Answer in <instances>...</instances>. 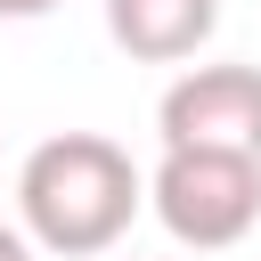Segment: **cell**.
I'll use <instances>...</instances> for the list:
<instances>
[{
	"mask_svg": "<svg viewBox=\"0 0 261 261\" xmlns=\"http://www.w3.org/2000/svg\"><path fill=\"white\" fill-rule=\"evenodd\" d=\"M147 171L106 130H57L16 163V228L57 261H98L130 237Z\"/></svg>",
	"mask_w": 261,
	"mask_h": 261,
	"instance_id": "cell-1",
	"label": "cell"
},
{
	"mask_svg": "<svg viewBox=\"0 0 261 261\" xmlns=\"http://www.w3.org/2000/svg\"><path fill=\"white\" fill-rule=\"evenodd\" d=\"M147 204L179 245L228 253L261 228V163L220 155V147H163L155 171H147Z\"/></svg>",
	"mask_w": 261,
	"mask_h": 261,
	"instance_id": "cell-2",
	"label": "cell"
},
{
	"mask_svg": "<svg viewBox=\"0 0 261 261\" xmlns=\"http://www.w3.org/2000/svg\"><path fill=\"white\" fill-rule=\"evenodd\" d=\"M163 147H220L261 163V65H188L155 98Z\"/></svg>",
	"mask_w": 261,
	"mask_h": 261,
	"instance_id": "cell-3",
	"label": "cell"
},
{
	"mask_svg": "<svg viewBox=\"0 0 261 261\" xmlns=\"http://www.w3.org/2000/svg\"><path fill=\"white\" fill-rule=\"evenodd\" d=\"M106 33L139 65H179L220 33V0H106Z\"/></svg>",
	"mask_w": 261,
	"mask_h": 261,
	"instance_id": "cell-4",
	"label": "cell"
},
{
	"mask_svg": "<svg viewBox=\"0 0 261 261\" xmlns=\"http://www.w3.org/2000/svg\"><path fill=\"white\" fill-rule=\"evenodd\" d=\"M0 261H41V245H33L16 220H0Z\"/></svg>",
	"mask_w": 261,
	"mask_h": 261,
	"instance_id": "cell-5",
	"label": "cell"
},
{
	"mask_svg": "<svg viewBox=\"0 0 261 261\" xmlns=\"http://www.w3.org/2000/svg\"><path fill=\"white\" fill-rule=\"evenodd\" d=\"M49 8H57V0H0V16H8V24H33V16H49Z\"/></svg>",
	"mask_w": 261,
	"mask_h": 261,
	"instance_id": "cell-6",
	"label": "cell"
}]
</instances>
